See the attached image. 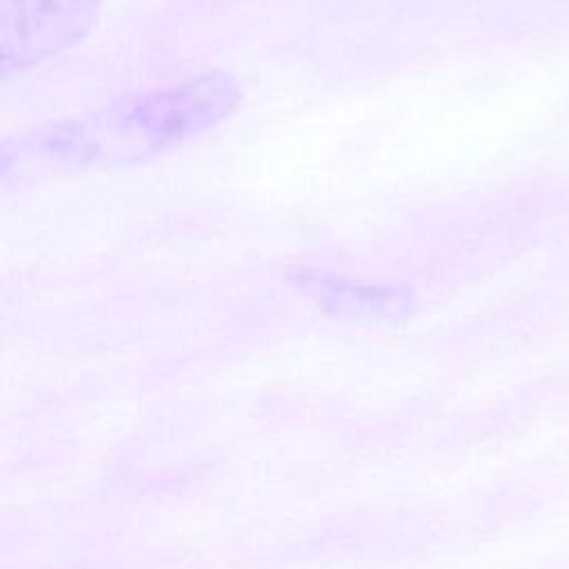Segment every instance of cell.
<instances>
[{
	"label": "cell",
	"mask_w": 569,
	"mask_h": 569,
	"mask_svg": "<svg viewBox=\"0 0 569 569\" xmlns=\"http://www.w3.org/2000/svg\"><path fill=\"white\" fill-rule=\"evenodd\" d=\"M240 80L211 69L167 87L116 98L93 111L44 122L0 142V191L49 176L129 169L180 147L242 104Z\"/></svg>",
	"instance_id": "cell-1"
},
{
	"label": "cell",
	"mask_w": 569,
	"mask_h": 569,
	"mask_svg": "<svg viewBox=\"0 0 569 569\" xmlns=\"http://www.w3.org/2000/svg\"><path fill=\"white\" fill-rule=\"evenodd\" d=\"M100 13L102 0H0V80L78 47Z\"/></svg>",
	"instance_id": "cell-2"
},
{
	"label": "cell",
	"mask_w": 569,
	"mask_h": 569,
	"mask_svg": "<svg viewBox=\"0 0 569 569\" xmlns=\"http://www.w3.org/2000/svg\"><path fill=\"white\" fill-rule=\"evenodd\" d=\"M291 282L305 291L322 313L360 325H398L416 313V291L398 282H367L333 273L298 269Z\"/></svg>",
	"instance_id": "cell-3"
}]
</instances>
